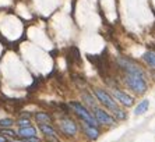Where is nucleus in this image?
<instances>
[{"label": "nucleus", "instance_id": "1", "mask_svg": "<svg viewBox=\"0 0 155 142\" xmlns=\"http://www.w3.org/2000/svg\"><path fill=\"white\" fill-rule=\"evenodd\" d=\"M126 84L137 93H144L147 91V82L144 79V74H126Z\"/></svg>", "mask_w": 155, "mask_h": 142}, {"label": "nucleus", "instance_id": "2", "mask_svg": "<svg viewBox=\"0 0 155 142\" xmlns=\"http://www.w3.org/2000/svg\"><path fill=\"white\" fill-rule=\"evenodd\" d=\"M70 107L76 111L77 116H78L81 120L85 121V124L92 125V127L97 125V120H95V117L92 116V113H90V110L85 109L80 102H70Z\"/></svg>", "mask_w": 155, "mask_h": 142}, {"label": "nucleus", "instance_id": "3", "mask_svg": "<svg viewBox=\"0 0 155 142\" xmlns=\"http://www.w3.org/2000/svg\"><path fill=\"white\" fill-rule=\"evenodd\" d=\"M95 95H97V98L99 99V102H101L105 107H108L109 110L115 111L116 109H117L116 102L112 99V96L109 95L106 91H104V89H95Z\"/></svg>", "mask_w": 155, "mask_h": 142}, {"label": "nucleus", "instance_id": "4", "mask_svg": "<svg viewBox=\"0 0 155 142\" xmlns=\"http://www.w3.org/2000/svg\"><path fill=\"white\" fill-rule=\"evenodd\" d=\"M59 125H60V130L67 137H74L77 134V124L70 118H61Z\"/></svg>", "mask_w": 155, "mask_h": 142}, {"label": "nucleus", "instance_id": "5", "mask_svg": "<svg viewBox=\"0 0 155 142\" xmlns=\"http://www.w3.org/2000/svg\"><path fill=\"white\" fill-rule=\"evenodd\" d=\"M94 111H95V120L97 123H101V124H115V118L110 117L106 111H104L102 109L95 106L94 107Z\"/></svg>", "mask_w": 155, "mask_h": 142}, {"label": "nucleus", "instance_id": "6", "mask_svg": "<svg viewBox=\"0 0 155 142\" xmlns=\"http://www.w3.org/2000/svg\"><path fill=\"white\" fill-rule=\"evenodd\" d=\"M113 96L116 98L117 102H120L122 105H124V106H127V107H130V106H133L134 105L133 98L129 96V95H126V93L122 92V91H119V89H115V91H113Z\"/></svg>", "mask_w": 155, "mask_h": 142}, {"label": "nucleus", "instance_id": "7", "mask_svg": "<svg viewBox=\"0 0 155 142\" xmlns=\"http://www.w3.org/2000/svg\"><path fill=\"white\" fill-rule=\"evenodd\" d=\"M18 135L24 139L31 138V137H36V130L32 127V125H29V127H22L18 130Z\"/></svg>", "mask_w": 155, "mask_h": 142}, {"label": "nucleus", "instance_id": "8", "mask_svg": "<svg viewBox=\"0 0 155 142\" xmlns=\"http://www.w3.org/2000/svg\"><path fill=\"white\" fill-rule=\"evenodd\" d=\"M84 131H85V134L88 135L91 139H97L98 137H99V131L97 130V127H92V125L85 124L84 125Z\"/></svg>", "mask_w": 155, "mask_h": 142}, {"label": "nucleus", "instance_id": "9", "mask_svg": "<svg viewBox=\"0 0 155 142\" xmlns=\"http://www.w3.org/2000/svg\"><path fill=\"white\" fill-rule=\"evenodd\" d=\"M143 59H144V61L150 66V67L155 68V50H150V52L144 53Z\"/></svg>", "mask_w": 155, "mask_h": 142}, {"label": "nucleus", "instance_id": "10", "mask_svg": "<svg viewBox=\"0 0 155 142\" xmlns=\"http://www.w3.org/2000/svg\"><path fill=\"white\" fill-rule=\"evenodd\" d=\"M39 130L46 135V137H58V132L54 131V128L49 124H39Z\"/></svg>", "mask_w": 155, "mask_h": 142}, {"label": "nucleus", "instance_id": "11", "mask_svg": "<svg viewBox=\"0 0 155 142\" xmlns=\"http://www.w3.org/2000/svg\"><path fill=\"white\" fill-rule=\"evenodd\" d=\"M35 120L39 123V124H48V123H51L52 121V117L49 116L48 113H36L35 114Z\"/></svg>", "mask_w": 155, "mask_h": 142}, {"label": "nucleus", "instance_id": "12", "mask_svg": "<svg viewBox=\"0 0 155 142\" xmlns=\"http://www.w3.org/2000/svg\"><path fill=\"white\" fill-rule=\"evenodd\" d=\"M148 107H150V102H148V100H143V102L136 107V111H134V113L136 114H143L145 110H148Z\"/></svg>", "mask_w": 155, "mask_h": 142}, {"label": "nucleus", "instance_id": "13", "mask_svg": "<svg viewBox=\"0 0 155 142\" xmlns=\"http://www.w3.org/2000/svg\"><path fill=\"white\" fill-rule=\"evenodd\" d=\"M13 124H14L13 118H3V120H0V127L2 128H10Z\"/></svg>", "mask_w": 155, "mask_h": 142}, {"label": "nucleus", "instance_id": "14", "mask_svg": "<svg viewBox=\"0 0 155 142\" xmlns=\"http://www.w3.org/2000/svg\"><path fill=\"white\" fill-rule=\"evenodd\" d=\"M18 125H20V128L29 127V125H31V121H29L28 118H20V120H18Z\"/></svg>", "mask_w": 155, "mask_h": 142}, {"label": "nucleus", "instance_id": "15", "mask_svg": "<svg viewBox=\"0 0 155 142\" xmlns=\"http://www.w3.org/2000/svg\"><path fill=\"white\" fill-rule=\"evenodd\" d=\"M0 132H2V135H7V137H11V138L15 137V132L13 131V130H8V128H3Z\"/></svg>", "mask_w": 155, "mask_h": 142}, {"label": "nucleus", "instance_id": "16", "mask_svg": "<svg viewBox=\"0 0 155 142\" xmlns=\"http://www.w3.org/2000/svg\"><path fill=\"white\" fill-rule=\"evenodd\" d=\"M113 113H115V114H116V117L120 118V120H124V118L127 117L126 114H124V111H123V110H119V109H116V110L113 111Z\"/></svg>", "mask_w": 155, "mask_h": 142}, {"label": "nucleus", "instance_id": "17", "mask_svg": "<svg viewBox=\"0 0 155 142\" xmlns=\"http://www.w3.org/2000/svg\"><path fill=\"white\" fill-rule=\"evenodd\" d=\"M25 142H39V138L38 137H31V138H27Z\"/></svg>", "mask_w": 155, "mask_h": 142}, {"label": "nucleus", "instance_id": "18", "mask_svg": "<svg viewBox=\"0 0 155 142\" xmlns=\"http://www.w3.org/2000/svg\"><path fill=\"white\" fill-rule=\"evenodd\" d=\"M0 142H7V139H6V137H3V135L0 134Z\"/></svg>", "mask_w": 155, "mask_h": 142}, {"label": "nucleus", "instance_id": "19", "mask_svg": "<svg viewBox=\"0 0 155 142\" xmlns=\"http://www.w3.org/2000/svg\"><path fill=\"white\" fill-rule=\"evenodd\" d=\"M13 142H25V141H20V139H17V141H13Z\"/></svg>", "mask_w": 155, "mask_h": 142}]
</instances>
